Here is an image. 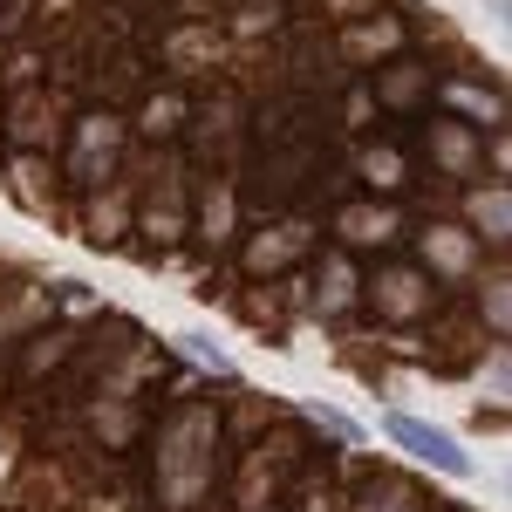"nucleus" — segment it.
Returning a JSON list of instances; mask_svg holds the SVG:
<instances>
[{"instance_id":"f257e3e1","label":"nucleus","mask_w":512,"mask_h":512,"mask_svg":"<svg viewBox=\"0 0 512 512\" xmlns=\"http://www.w3.org/2000/svg\"><path fill=\"white\" fill-rule=\"evenodd\" d=\"M383 431H390L417 465H431V472H444V478H472V458L458 451V437H451V431H437V424H424V417H403V410L383 417Z\"/></svg>"}]
</instances>
